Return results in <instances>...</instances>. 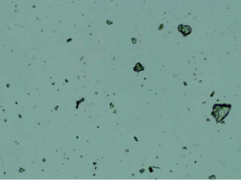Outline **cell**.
Returning a JSON list of instances; mask_svg holds the SVG:
<instances>
[{
	"instance_id": "1",
	"label": "cell",
	"mask_w": 241,
	"mask_h": 180,
	"mask_svg": "<svg viewBox=\"0 0 241 180\" xmlns=\"http://www.w3.org/2000/svg\"><path fill=\"white\" fill-rule=\"evenodd\" d=\"M179 31L186 37L187 35L190 34L192 32V29L189 26H184L181 24L178 28Z\"/></svg>"
}]
</instances>
